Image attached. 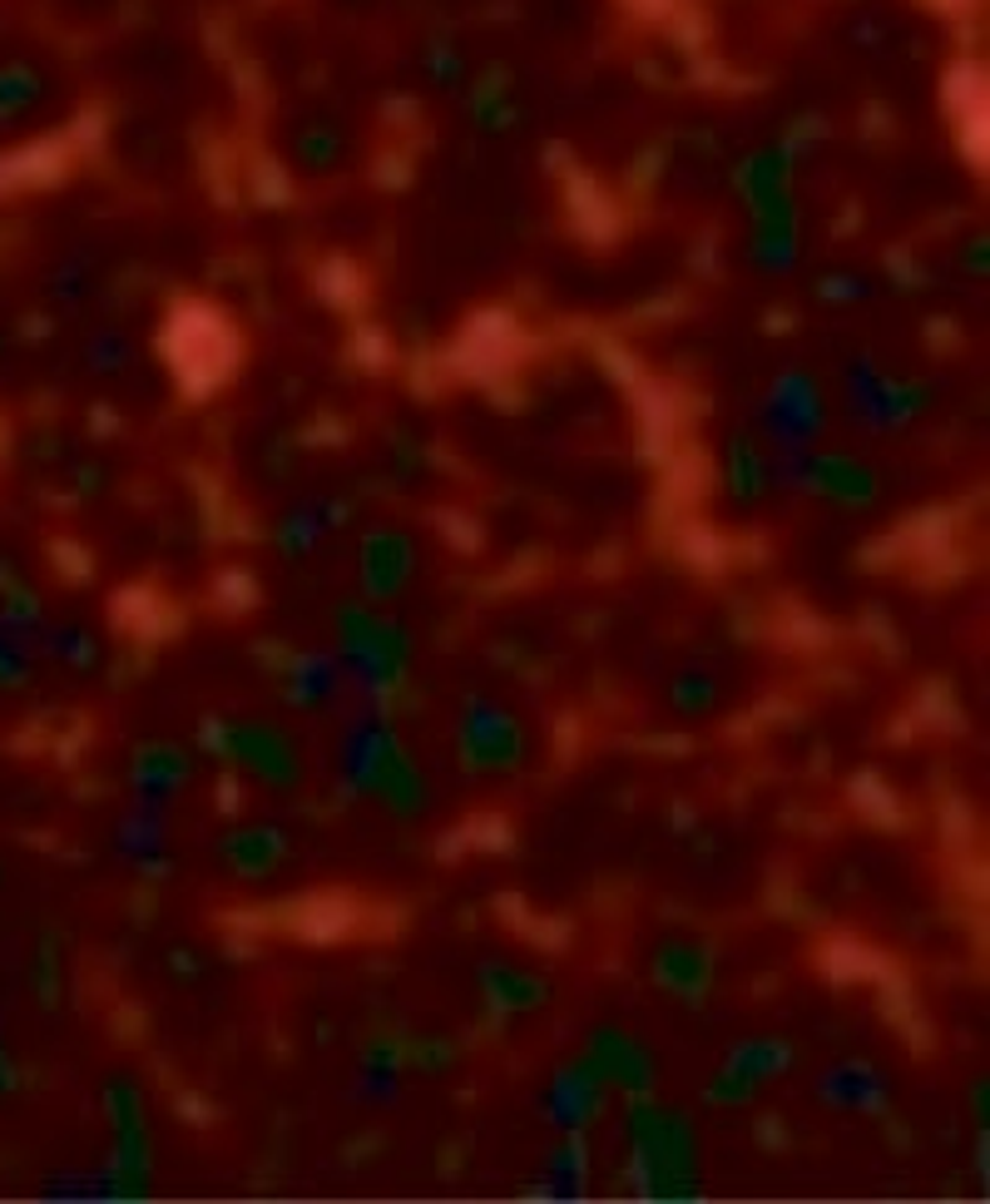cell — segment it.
<instances>
[{
    "label": "cell",
    "mask_w": 990,
    "mask_h": 1204,
    "mask_svg": "<svg viewBox=\"0 0 990 1204\" xmlns=\"http://www.w3.org/2000/svg\"><path fill=\"white\" fill-rule=\"evenodd\" d=\"M881 1011H887L891 1021L901 1026V1036L911 1041V1051H931V1036H926V1021H921V1006H917V996L907 992V982L897 977V967H891L887 977H881Z\"/></svg>",
    "instance_id": "52a82bcc"
},
{
    "label": "cell",
    "mask_w": 990,
    "mask_h": 1204,
    "mask_svg": "<svg viewBox=\"0 0 990 1204\" xmlns=\"http://www.w3.org/2000/svg\"><path fill=\"white\" fill-rule=\"evenodd\" d=\"M357 922H361V912H357V902L347 898V892H317V898H303L297 908H287V918H283L287 932L303 937V942H317V947L347 937Z\"/></svg>",
    "instance_id": "7a4b0ae2"
},
{
    "label": "cell",
    "mask_w": 990,
    "mask_h": 1204,
    "mask_svg": "<svg viewBox=\"0 0 990 1204\" xmlns=\"http://www.w3.org/2000/svg\"><path fill=\"white\" fill-rule=\"evenodd\" d=\"M510 353H516V327H510V317L481 313L456 357H461V367L471 372V377H496L500 367H510Z\"/></svg>",
    "instance_id": "3957f363"
},
{
    "label": "cell",
    "mask_w": 990,
    "mask_h": 1204,
    "mask_svg": "<svg viewBox=\"0 0 990 1204\" xmlns=\"http://www.w3.org/2000/svg\"><path fill=\"white\" fill-rule=\"evenodd\" d=\"M466 843L486 848V852H510V848H516V833H510V823L500 813H481V818H471V823H466Z\"/></svg>",
    "instance_id": "30bf717a"
},
{
    "label": "cell",
    "mask_w": 990,
    "mask_h": 1204,
    "mask_svg": "<svg viewBox=\"0 0 990 1204\" xmlns=\"http://www.w3.org/2000/svg\"><path fill=\"white\" fill-rule=\"evenodd\" d=\"M817 962H823L827 982H837V987H847V982H881V977L891 972L887 957L871 952V947H861V942H851V937H833V942L817 952Z\"/></svg>",
    "instance_id": "277c9868"
},
{
    "label": "cell",
    "mask_w": 990,
    "mask_h": 1204,
    "mask_svg": "<svg viewBox=\"0 0 990 1204\" xmlns=\"http://www.w3.org/2000/svg\"><path fill=\"white\" fill-rule=\"evenodd\" d=\"M971 828H976L971 803L951 793V798L941 803V833H946V843H951V848H966V843H971Z\"/></svg>",
    "instance_id": "4fadbf2b"
},
{
    "label": "cell",
    "mask_w": 990,
    "mask_h": 1204,
    "mask_svg": "<svg viewBox=\"0 0 990 1204\" xmlns=\"http://www.w3.org/2000/svg\"><path fill=\"white\" fill-rule=\"evenodd\" d=\"M114 625L144 635V639H169V630H178V615L164 610L149 590H120V600H114Z\"/></svg>",
    "instance_id": "5b68a950"
},
{
    "label": "cell",
    "mask_w": 990,
    "mask_h": 1204,
    "mask_svg": "<svg viewBox=\"0 0 990 1204\" xmlns=\"http://www.w3.org/2000/svg\"><path fill=\"white\" fill-rule=\"evenodd\" d=\"M496 912H500V922H510V927H520V932H525L530 902L520 898V892H500V898H496Z\"/></svg>",
    "instance_id": "e0dca14e"
},
{
    "label": "cell",
    "mask_w": 990,
    "mask_h": 1204,
    "mask_svg": "<svg viewBox=\"0 0 990 1204\" xmlns=\"http://www.w3.org/2000/svg\"><path fill=\"white\" fill-rule=\"evenodd\" d=\"M218 808H223V813H238V779H223L218 783Z\"/></svg>",
    "instance_id": "7402d4cb"
},
{
    "label": "cell",
    "mask_w": 990,
    "mask_h": 1204,
    "mask_svg": "<svg viewBox=\"0 0 990 1204\" xmlns=\"http://www.w3.org/2000/svg\"><path fill=\"white\" fill-rule=\"evenodd\" d=\"M323 293L333 297L337 307H361V283L347 263H323Z\"/></svg>",
    "instance_id": "7c38bea8"
},
{
    "label": "cell",
    "mask_w": 990,
    "mask_h": 1204,
    "mask_svg": "<svg viewBox=\"0 0 990 1204\" xmlns=\"http://www.w3.org/2000/svg\"><path fill=\"white\" fill-rule=\"evenodd\" d=\"M446 536H451V540H461L466 550H476V546H481V530H476V526H466L461 516H456V520L446 516Z\"/></svg>",
    "instance_id": "d6986e66"
},
{
    "label": "cell",
    "mask_w": 990,
    "mask_h": 1204,
    "mask_svg": "<svg viewBox=\"0 0 990 1204\" xmlns=\"http://www.w3.org/2000/svg\"><path fill=\"white\" fill-rule=\"evenodd\" d=\"M525 937H530V942H540L545 952H560V947L570 942V922L565 918H530L525 922Z\"/></svg>",
    "instance_id": "9a60e30c"
},
{
    "label": "cell",
    "mask_w": 990,
    "mask_h": 1204,
    "mask_svg": "<svg viewBox=\"0 0 990 1204\" xmlns=\"http://www.w3.org/2000/svg\"><path fill=\"white\" fill-rule=\"evenodd\" d=\"M466 848H471V843H466V828H451V833L441 838V848H436V852H441V862H451V858H461Z\"/></svg>",
    "instance_id": "ffe728a7"
},
{
    "label": "cell",
    "mask_w": 990,
    "mask_h": 1204,
    "mask_svg": "<svg viewBox=\"0 0 990 1204\" xmlns=\"http://www.w3.org/2000/svg\"><path fill=\"white\" fill-rule=\"evenodd\" d=\"M787 639H793V645H803V649H823L833 635H827L823 620H813L807 610H797V605H793V610H787Z\"/></svg>",
    "instance_id": "5bb4252c"
},
{
    "label": "cell",
    "mask_w": 990,
    "mask_h": 1204,
    "mask_svg": "<svg viewBox=\"0 0 990 1204\" xmlns=\"http://www.w3.org/2000/svg\"><path fill=\"white\" fill-rule=\"evenodd\" d=\"M357 357L367 362V367H381V362H387V337L371 333V327H361L357 333Z\"/></svg>",
    "instance_id": "ac0fdd59"
},
{
    "label": "cell",
    "mask_w": 990,
    "mask_h": 1204,
    "mask_svg": "<svg viewBox=\"0 0 990 1204\" xmlns=\"http://www.w3.org/2000/svg\"><path fill=\"white\" fill-rule=\"evenodd\" d=\"M178 1115H184L188 1125H208L213 1121V1105H208V1095H198V1091H178Z\"/></svg>",
    "instance_id": "2e32d148"
},
{
    "label": "cell",
    "mask_w": 990,
    "mask_h": 1204,
    "mask_svg": "<svg viewBox=\"0 0 990 1204\" xmlns=\"http://www.w3.org/2000/svg\"><path fill=\"white\" fill-rule=\"evenodd\" d=\"M570 189H580V199L570 194V213H580V229L590 233L594 243H604V239L614 233V213H610V204H600V194H594L590 179H580V184H570Z\"/></svg>",
    "instance_id": "ba28073f"
},
{
    "label": "cell",
    "mask_w": 990,
    "mask_h": 1204,
    "mask_svg": "<svg viewBox=\"0 0 990 1204\" xmlns=\"http://www.w3.org/2000/svg\"><path fill=\"white\" fill-rule=\"evenodd\" d=\"M213 590H218V605L223 610H233V615H243V610H253L258 605V580H253L248 570H223L218 580H213Z\"/></svg>",
    "instance_id": "9c48e42d"
},
{
    "label": "cell",
    "mask_w": 990,
    "mask_h": 1204,
    "mask_svg": "<svg viewBox=\"0 0 990 1204\" xmlns=\"http://www.w3.org/2000/svg\"><path fill=\"white\" fill-rule=\"evenodd\" d=\"M574 749H580V724L565 714V719H560V759H570Z\"/></svg>",
    "instance_id": "44dd1931"
},
{
    "label": "cell",
    "mask_w": 990,
    "mask_h": 1204,
    "mask_svg": "<svg viewBox=\"0 0 990 1204\" xmlns=\"http://www.w3.org/2000/svg\"><path fill=\"white\" fill-rule=\"evenodd\" d=\"M684 556H688V566H698V570H718L723 560H728V540L713 536L708 526H694L684 536Z\"/></svg>",
    "instance_id": "8fae6325"
},
{
    "label": "cell",
    "mask_w": 990,
    "mask_h": 1204,
    "mask_svg": "<svg viewBox=\"0 0 990 1204\" xmlns=\"http://www.w3.org/2000/svg\"><path fill=\"white\" fill-rule=\"evenodd\" d=\"M847 793H851V808H857V813L867 818V823H877V828H901L897 788H891L887 779H881L877 769H861V773H851Z\"/></svg>",
    "instance_id": "8992f818"
},
{
    "label": "cell",
    "mask_w": 990,
    "mask_h": 1204,
    "mask_svg": "<svg viewBox=\"0 0 990 1204\" xmlns=\"http://www.w3.org/2000/svg\"><path fill=\"white\" fill-rule=\"evenodd\" d=\"M164 353L174 362L178 382H184L194 397H204L208 387H218L233 372V362H238V337H233V327L223 323L218 313H208V307H178L169 333H164Z\"/></svg>",
    "instance_id": "6da1fadb"
}]
</instances>
